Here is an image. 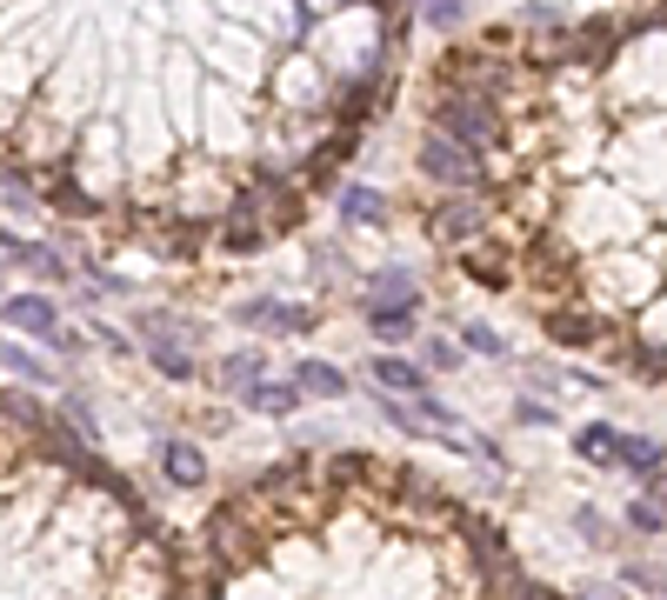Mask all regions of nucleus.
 Listing matches in <instances>:
<instances>
[{
    "label": "nucleus",
    "instance_id": "16",
    "mask_svg": "<svg viewBox=\"0 0 667 600\" xmlns=\"http://www.w3.org/2000/svg\"><path fill=\"white\" fill-rule=\"evenodd\" d=\"M294 381H301V394H314V401H341V394H347V374H341L334 361H314V354L294 367Z\"/></svg>",
    "mask_w": 667,
    "mask_h": 600
},
{
    "label": "nucleus",
    "instance_id": "2",
    "mask_svg": "<svg viewBox=\"0 0 667 600\" xmlns=\"http://www.w3.org/2000/svg\"><path fill=\"white\" fill-rule=\"evenodd\" d=\"M428 87L501 107L474 187L488 227L454 267L548 341L667 387V7L481 33Z\"/></svg>",
    "mask_w": 667,
    "mask_h": 600
},
{
    "label": "nucleus",
    "instance_id": "19",
    "mask_svg": "<svg viewBox=\"0 0 667 600\" xmlns=\"http://www.w3.org/2000/svg\"><path fill=\"white\" fill-rule=\"evenodd\" d=\"M461 354H468V347H454V341H441V334H421V367H428V374H454Z\"/></svg>",
    "mask_w": 667,
    "mask_h": 600
},
{
    "label": "nucleus",
    "instance_id": "31",
    "mask_svg": "<svg viewBox=\"0 0 667 600\" xmlns=\"http://www.w3.org/2000/svg\"><path fill=\"white\" fill-rule=\"evenodd\" d=\"M641 7H667V0H641Z\"/></svg>",
    "mask_w": 667,
    "mask_h": 600
},
{
    "label": "nucleus",
    "instance_id": "1",
    "mask_svg": "<svg viewBox=\"0 0 667 600\" xmlns=\"http://www.w3.org/2000/svg\"><path fill=\"white\" fill-rule=\"evenodd\" d=\"M414 0H0V187L154 260L261 200L301 234L394 94Z\"/></svg>",
    "mask_w": 667,
    "mask_h": 600
},
{
    "label": "nucleus",
    "instance_id": "4",
    "mask_svg": "<svg viewBox=\"0 0 667 600\" xmlns=\"http://www.w3.org/2000/svg\"><path fill=\"white\" fill-rule=\"evenodd\" d=\"M421 227H428V240H434V247L461 254V247H474V240H481L488 207H481V194H434V200L421 207Z\"/></svg>",
    "mask_w": 667,
    "mask_h": 600
},
{
    "label": "nucleus",
    "instance_id": "8",
    "mask_svg": "<svg viewBox=\"0 0 667 600\" xmlns=\"http://www.w3.org/2000/svg\"><path fill=\"white\" fill-rule=\"evenodd\" d=\"M241 401H247V414H267V421H294L307 394H301V381H267V374H261V381H254Z\"/></svg>",
    "mask_w": 667,
    "mask_h": 600
},
{
    "label": "nucleus",
    "instance_id": "6",
    "mask_svg": "<svg viewBox=\"0 0 667 600\" xmlns=\"http://www.w3.org/2000/svg\"><path fill=\"white\" fill-rule=\"evenodd\" d=\"M341 220H347L354 234H381V227L394 220V207H388L381 187H367V180H341Z\"/></svg>",
    "mask_w": 667,
    "mask_h": 600
},
{
    "label": "nucleus",
    "instance_id": "9",
    "mask_svg": "<svg viewBox=\"0 0 667 600\" xmlns=\"http://www.w3.org/2000/svg\"><path fill=\"white\" fill-rule=\"evenodd\" d=\"M361 307H408V314H421V287H414V274H408V267H381V274L367 281Z\"/></svg>",
    "mask_w": 667,
    "mask_h": 600
},
{
    "label": "nucleus",
    "instance_id": "7",
    "mask_svg": "<svg viewBox=\"0 0 667 600\" xmlns=\"http://www.w3.org/2000/svg\"><path fill=\"white\" fill-rule=\"evenodd\" d=\"M0 321H7V327H20V334H40V341H53V334H60V314H53V301H47V294H7V301H0Z\"/></svg>",
    "mask_w": 667,
    "mask_h": 600
},
{
    "label": "nucleus",
    "instance_id": "24",
    "mask_svg": "<svg viewBox=\"0 0 667 600\" xmlns=\"http://www.w3.org/2000/svg\"><path fill=\"white\" fill-rule=\"evenodd\" d=\"M0 367H13L20 381H40V361H33L27 347H13V341H0Z\"/></svg>",
    "mask_w": 667,
    "mask_h": 600
},
{
    "label": "nucleus",
    "instance_id": "10",
    "mask_svg": "<svg viewBox=\"0 0 667 600\" xmlns=\"http://www.w3.org/2000/svg\"><path fill=\"white\" fill-rule=\"evenodd\" d=\"M367 381H374L381 394H428V367H414V361H401V354H374V361H367Z\"/></svg>",
    "mask_w": 667,
    "mask_h": 600
},
{
    "label": "nucleus",
    "instance_id": "23",
    "mask_svg": "<svg viewBox=\"0 0 667 600\" xmlns=\"http://www.w3.org/2000/svg\"><path fill=\"white\" fill-rule=\"evenodd\" d=\"M421 13H428V27H461L468 0H421Z\"/></svg>",
    "mask_w": 667,
    "mask_h": 600
},
{
    "label": "nucleus",
    "instance_id": "3",
    "mask_svg": "<svg viewBox=\"0 0 667 600\" xmlns=\"http://www.w3.org/2000/svg\"><path fill=\"white\" fill-rule=\"evenodd\" d=\"M414 167H421V180H428L434 194H474V187H481V154H474V147H461V140H454V134H441V127H428V134H421Z\"/></svg>",
    "mask_w": 667,
    "mask_h": 600
},
{
    "label": "nucleus",
    "instance_id": "5",
    "mask_svg": "<svg viewBox=\"0 0 667 600\" xmlns=\"http://www.w3.org/2000/svg\"><path fill=\"white\" fill-rule=\"evenodd\" d=\"M241 314V327H254V334H314V307H294V301H267V294H254V301H241L234 307Z\"/></svg>",
    "mask_w": 667,
    "mask_h": 600
},
{
    "label": "nucleus",
    "instance_id": "17",
    "mask_svg": "<svg viewBox=\"0 0 667 600\" xmlns=\"http://www.w3.org/2000/svg\"><path fill=\"white\" fill-rule=\"evenodd\" d=\"M575 454H581V461H595V468H615V454H621V427H608V421L575 427Z\"/></svg>",
    "mask_w": 667,
    "mask_h": 600
},
{
    "label": "nucleus",
    "instance_id": "29",
    "mask_svg": "<svg viewBox=\"0 0 667 600\" xmlns=\"http://www.w3.org/2000/svg\"><path fill=\"white\" fill-rule=\"evenodd\" d=\"M0 260H27V240H20V234H7V227H0Z\"/></svg>",
    "mask_w": 667,
    "mask_h": 600
},
{
    "label": "nucleus",
    "instance_id": "14",
    "mask_svg": "<svg viewBox=\"0 0 667 600\" xmlns=\"http://www.w3.org/2000/svg\"><path fill=\"white\" fill-rule=\"evenodd\" d=\"M615 468H628V474H655V468H667V441H655V434H621V454H615Z\"/></svg>",
    "mask_w": 667,
    "mask_h": 600
},
{
    "label": "nucleus",
    "instance_id": "11",
    "mask_svg": "<svg viewBox=\"0 0 667 600\" xmlns=\"http://www.w3.org/2000/svg\"><path fill=\"white\" fill-rule=\"evenodd\" d=\"M160 474L174 488H207V454L194 441H160Z\"/></svg>",
    "mask_w": 667,
    "mask_h": 600
},
{
    "label": "nucleus",
    "instance_id": "30",
    "mask_svg": "<svg viewBox=\"0 0 667 600\" xmlns=\"http://www.w3.org/2000/svg\"><path fill=\"white\" fill-rule=\"evenodd\" d=\"M575 600H621V588H608V581H588Z\"/></svg>",
    "mask_w": 667,
    "mask_h": 600
},
{
    "label": "nucleus",
    "instance_id": "27",
    "mask_svg": "<svg viewBox=\"0 0 667 600\" xmlns=\"http://www.w3.org/2000/svg\"><path fill=\"white\" fill-rule=\"evenodd\" d=\"M53 347H60L67 361H80V354H87V334H80V327H60V334H53Z\"/></svg>",
    "mask_w": 667,
    "mask_h": 600
},
{
    "label": "nucleus",
    "instance_id": "18",
    "mask_svg": "<svg viewBox=\"0 0 667 600\" xmlns=\"http://www.w3.org/2000/svg\"><path fill=\"white\" fill-rule=\"evenodd\" d=\"M414 321H421V314H408V307H367V327H374V341H388V347H394V341H421Z\"/></svg>",
    "mask_w": 667,
    "mask_h": 600
},
{
    "label": "nucleus",
    "instance_id": "26",
    "mask_svg": "<svg viewBox=\"0 0 667 600\" xmlns=\"http://www.w3.org/2000/svg\"><path fill=\"white\" fill-rule=\"evenodd\" d=\"M575 528H581V534H588L595 548H608V521H601L595 508H581V514H575Z\"/></svg>",
    "mask_w": 667,
    "mask_h": 600
},
{
    "label": "nucleus",
    "instance_id": "28",
    "mask_svg": "<svg viewBox=\"0 0 667 600\" xmlns=\"http://www.w3.org/2000/svg\"><path fill=\"white\" fill-rule=\"evenodd\" d=\"M641 494H648V501H655V508L667 514V468H655V474L641 481Z\"/></svg>",
    "mask_w": 667,
    "mask_h": 600
},
{
    "label": "nucleus",
    "instance_id": "22",
    "mask_svg": "<svg viewBox=\"0 0 667 600\" xmlns=\"http://www.w3.org/2000/svg\"><path fill=\"white\" fill-rule=\"evenodd\" d=\"M628 588H641V594H655V600H667V574L661 568H641V561H628V574H621Z\"/></svg>",
    "mask_w": 667,
    "mask_h": 600
},
{
    "label": "nucleus",
    "instance_id": "13",
    "mask_svg": "<svg viewBox=\"0 0 667 600\" xmlns=\"http://www.w3.org/2000/svg\"><path fill=\"white\" fill-rule=\"evenodd\" d=\"M147 361H154V374H160V381H194V374H200L180 334H154V341H147Z\"/></svg>",
    "mask_w": 667,
    "mask_h": 600
},
{
    "label": "nucleus",
    "instance_id": "12",
    "mask_svg": "<svg viewBox=\"0 0 667 600\" xmlns=\"http://www.w3.org/2000/svg\"><path fill=\"white\" fill-rule=\"evenodd\" d=\"M261 374H267V354H261V347H241V354L214 361V387H220V394H247Z\"/></svg>",
    "mask_w": 667,
    "mask_h": 600
},
{
    "label": "nucleus",
    "instance_id": "15",
    "mask_svg": "<svg viewBox=\"0 0 667 600\" xmlns=\"http://www.w3.org/2000/svg\"><path fill=\"white\" fill-rule=\"evenodd\" d=\"M33 281H47V287H73V260L60 254V247H47V240H27V260H20Z\"/></svg>",
    "mask_w": 667,
    "mask_h": 600
},
{
    "label": "nucleus",
    "instance_id": "20",
    "mask_svg": "<svg viewBox=\"0 0 667 600\" xmlns=\"http://www.w3.org/2000/svg\"><path fill=\"white\" fill-rule=\"evenodd\" d=\"M461 347H468V354H488V361H508V341H501L494 327H481V321L461 327Z\"/></svg>",
    "mask_w": 667,
    "mask_h": 600
},
{
    "label": "nucleus",
    "instance_id": "25",
    "mask_svg": "<svg viewBox=\"0 0 667 600\" xmlns=\"http://www.w3.org/2000/svg\"><path fill=\"white\" fill-rule=\"evenodd\" d=\"M514 421L521 427H555V407L548 401H514Z\"/></svg>",
    "mask_w": 667,
    "mask_h": 600
},
{
    "label": "nucleus",
    "instance_id": "21",
    "mask_svg": "<svg viewBox=\"0 0 667 600\" xmlns=\"http://www.w3.org/2000/svg\"><path fill=\"white\" fill-rule=\"evenodd\" d=\"M628 528H635V534H661L667 514L655 508V501H648V494H641V501H628Z\"/></svg>",
    "mask_w": 667,
    "mask_h": 600
}]
</instances>
